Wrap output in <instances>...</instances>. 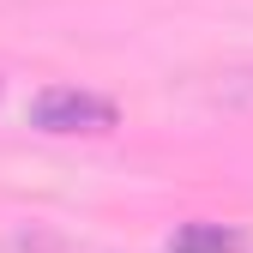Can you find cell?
<instances>
[{
	"instance_id": "cell-2",
	"label": "cell",
	"mask_w": 253,
	"mask_h": 253,
	"mask_svg": "<svg viewBox=\"0 0 253 253\" xmlns=\"http://www.w3.org/2000/svg\"><path fill=\"white\" fill-rule=\"evenodd\" d=\"M235 247H241V229L229 223H187L169 241V253H235Z\"/></svg>"
},
{
	"instance_id": "cell-1",
	"label": "cell",
	"mask_w": 253,
	"mask_h": 253,
	"mask_svg": "<svg viewBox=\"0 0 253 253\" xmlns=\"http://www.w3.org/2000/svg\"><path fill=\"white\" fill-rule=\"evenodd\" d=\"M30 126L37 133H109L115 103L97 97V90H79V84H48L30 103Z\"/></svg>"
},
{
	"instance_id": "cell-3",
	"label": "cell",
	"mask_w": 253,
	"mask_h": 253,
	"mask_svg": "<svg viewBox=\"0 0 253 253\" xmlns=\"http://www.w3.org/2000/svg\"><path fill=\"white\" fill-rule=\"evenodd\" d=\"M211 97L223 103V109H235V115H253V67H235V73H223L211 84Z\"/></svg>"
}]
</instances>
